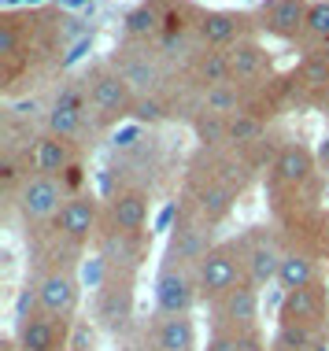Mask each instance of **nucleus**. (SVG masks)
<instances>
[{
    "label": "nucleus",
    "instance_id": "30",
    "mask_svg": "<svg viewBox=\"0 0 329 351\" xmlns=\"http://www.w3.org/2000/svg\"><path fill=\"white\" fill-rule=\"evenodd\" d=\"M4 351H26V348H19V340L8 337V340H4Z\"/></svg>",
    "mask_w": 329,
    "mask_h": 351
},
{
    "label": "nucleus",
    "instance_id": "19",
    "mask_svg": "<svg viewBox=\"0 0 329 351\" xmlns=\"http://www.w3.org/2000/svg\"><path fill=\"white\" fill-rule=\"evenodd\" d=\"M226 60H230V82L237 85L241 93L274 78V56H270V49L259 41V34L244 37L233 49H226Z\"/></svg>",
    "mask_w": 329,
    "mask_h": 351
},
{
    "label": "nucleus",
    "instance_id": "18",
    "mask_svg": "<svg viewBox=\"0 0 329 351\" xmlns=\"http://www.w3.org/2000/svg\"><path fill=\"white\" fill-rule=\"evenodd\" d=\"M278 230H281V237H285V248L304 252V255H311V259H318V263L329 259V207L304 211V215L289 218V222H281Z\"/></svg>",
    "mask_w": 329,
    "mask_h": 351
},
{
    "label": "nucleus",
    "instance_id": "28",
    "mask_svg": "<svg viewBox=\"0 0 329 351\" xmlns=\"http://www.w3.org/2000/svg\"><path fill=\"white\" fill-rule=\"evenodd\" d=\"M189 130L200 148H226V130H230V115H215V111H196L189 119Z\"/></svg>",
    "mask_w": 329,
    "mask_h": 351
},
{
    "label": "nucleus",
    "instance_id": "10",
    "mask_svg": "<svg viewBox=\"0 0 329 351\" xmlns=\"http://www.w3.org/2000/svg\"><path fill=\"white\" fill-rule=\"evenodd\" d=\"M67 196L71 193H67V185H63L60 178L30 174L12 204H15V211H19V218H23L26 230H34V226H52L56 215H60V207L67 204Z\"/></svg>",
    "mask_w": 329,
    "mask_h": 351
},
{
    "label": "nucleus",
    "instance_id": "4",
    "mask_svg": "<svg viewBox=\"0 0 329 351\" xmlns=\"http://www.w3.org/2000/svg\"><path fill=\"white\" fill-rule=\"evenodd\" d=\"M93 307H97V326L108 329V333H126L134 326V311H137V274H122V270H108L100 274L97 296H93Z\"/></svg>",
    "mask_w": 329,
    "mask_h": 351
},
{
    "label": "nucleus",
    "instance_id": "23",
    "mask_svg": "<svg viewBox=\"0 0 329 351\" xmlns=\"http://www.w3.org/2000/svg\"><path fill=\"white\" fill-rule=\"evenodd\" d=\"M182 78H185V85H193L204 97V93L219 89V85H230V60H226L222 49H204V45H196L189 52V60H185V67H182Z\"/></svg>",
    "mask_w": 329,
    "mask_h": 351
},
{
    "label": "nucleus",
    "instance_id": "3",
    "mask_svg": "<svg viewBox=\"0 0 329 351\" xmlns=\"http://www.w3.org/2000/svg\"><path fill=\"white\" fill-rule=\"evenodd\" d=\"M241 255H244V270H248V281L256 289H267V285H278V270L281 259H285V237L274 222H259L248 226V230L237 233Z\"/></svg>",
    "mask_w": 329,
    "mask_h": 351
},
{
    "label": "nucleus",
    "instance_id": "9",
    "mask_svg": "<svg viewBox=\"0 0 329 351\" xmlns=\"http://www.w3.org/2000/svg\"><path fill=\"white\" fill-rule=\"evenodd\" d=\"M278 326L304 329V333H329V281H315L307 289L281 292Z\"/></svg>",
    "mask_w": 329,
    "mask_h": 351
},
{
    "label": "nucleus",
    "instance_id": "13",
    "mask_svg": "<svg viewBox=\"0 0 329 351\" xmlns=\"http://www.w3.org/2000/svg\"><path fill=\"white\" fill-rule=\"evenodd\" d=\"M152 196L145 185H119L104 200V230L115 233H152Z\"/></svg>",
    "mask_w": 329,
    "mask_h": 351
},
{
    "label": "nucleus",
    "instance_id": "2",
    "mask_svg": "<svg viewBox=\"0 0 329 351\" xmlns=\"http://www.w3.org/2000/svg\"><path fill=\"white\" fill-rule=\"evenodd\" d=\"M219 241H222V237H219L215 226H208L200 215L193 211V207H185L182 200H178V218H174L171 233H167V248H163L159 267L196 270L204 263V255H208Z\"/></svg>",
    "mask_w": 329,
    "mask_h": 351
},
{
    "label": "nucleus",
    "instance_id": "5",
    "mask_svg": "<svg viewBox=\"0 0 329 351\" xmlns=\"http://www.w3.org/2000/svg\"><path fill=\"white\" fill-rule=\"evenodd\" d=\"M248 281V270H244V255L237 237H222L215 248L204 255V263L196 267V285H200V303L208 307L219 296H226L230 289Z\"/></svg>",
    "mask_w": 329,
    "mask_h": 351
},
{
    "label": "nucleus",
    "instance_id": "25",
    "mask_svg": "<svg viewBox=\"0 0 329 351\" xmlns=\"http://www.w3.org/2000/svg\"><path fill=\"white\" fill-rule=\"evenodd\" d=\"M163 19H167V0H145L122 19V34L134 45H159L163 37Z\"/></svg>",
    "mask_w": 329,
    "mask_h": 351
},
{
    "label": "nucleus",
    "instance_id": "11",
    "mask_svg": "<svg viewBox=\"0 0 329 351\" xmlns=\"http://www.w3.org/2000/svg\"><path fill=\"white\" fill-rule=\"evenodd\" d=\"M52 230L71 241L74 248H93L100 230H104V200H97L93 193H74L67 196V204L60 207Z\"/></svg>",
    "mask_w": 329,
    "mask_h": 351
},
{
    "label": "nucleus",
    "instance_id": "20",
    "mask_svg": "<svg viewBox=\"0 0 329 351\" xmlns=\"http://www.w3.org/2000/svg\"><path fill=\"white\" fill-rule=\"evenodd\" d=\"M97 255L108 270H122V274H137L148 259L152 248V233H115V230H100L97 237Z\"/></svg>",
    "mask_w": 329,
    "mask_h": 351
},
{
    "label": "nucleus",
    "instance_id": "7",
    "mask_svg": "<svg viewBox=\"0 0 329 351\" xmlns=\"http://www.w3.org/2000/svg\"><path fill=\"white\" fill-rule=\"evenodd\" d=\"M263 289L252 281L230 289L226 296L208 303V326L211 333H248V329H263Z\"/></svg>",
    "mask_w": 329,
    "mask_h": 351
},
{
    "label": "nucleus",
    "instance_id": "22",
    "mask_svg": "<svg viewBox=\"0 0 329 351\" xmlns=\"http://www.w3.org/2000/svg\"><path fill=\"white\" fill-rule=\"evenodd\" d=\"M145 351H204L193 315H156L145 329Z\"/></svg>",
    "mask_w": 329,
    "mask_h": 351
},
{
    "label": "nucleus",
    "instance_id": "16",
    "mask_svg": "<svg viewBox=\"0 0 329 351\" xmlns=\"http://www.w3.org/2000/svg\"><path fill=\"white\" fill-rule=\"evenodd\" d=\"M26 163H30L34 174H49V178H60L63 182L82 163V145L71 137L52 134V130H41L34 137V145L26 148Z\"/></svg>",
    "mask_w": 329,
    "mask_h": 351
},
{
    "label": "nucleus",
    "instance_id": "24",
    "mask_svg": "<svg viewBox=\"0 0 329 351\" xmlns=\"http://www.w3.org/2000/svg\"><path fill=\"white\" fill-rule=\"evenodd\" d=\"M293 74L307 108H326L329 104V49H307L304 60L293 67Z\"/></svg>",
    "mask_w": 329,
    "mask_h": 351
},
{
    "label": "nucleus",
    "instance_id": "27",
    "mask_svg": "<svg viewBox=\"0 0 329 351\" xmlns=\"http://www.w3.org/2000/svg\"><path fill=\"white\" fill-rule=\"evenodd\" d=\"M267 122H259L256 115H248V111H237V115H230V130H226V148L233 152H248L256 141L267 137Z\"/></svg>",
    "mask_w": 329,
    "mask_h": 351
},
{
    "label": "nucleus",
    "instance_id": "17",
    "mask_svg": "<svg viewBox=\"0 0 329 351\" xmlns=\"http://www.w3.org/2000/svg\"><path fill=\"white\" fill-rule=\"evenodd\" d=\"M307 19H311V0H263L256 23L259 34L274 37V41H304Z\"/></svg>",
    "mask_w": 329,
    "mask_h": 351
},
{
    "label": "nucleus",
    "instance_id": "21",
    "mask_svg": "<svg viewBox=\"0 0 329 351\" xmlns=\"http://www.w3.org/2000/svg\"><path fill=\"white\" fill-rule=\"evenodd\" d=\"M256 34H259V23H256V15H248V12H204L200 26H196V45L226 52L237 41L256 37Z\"/></svg>",
    "mask_w": 329,
    "mask_h": 351
},
{
    "label": "nucleus",
    "instance_id": "6",
    "mask_svg": "<svg viewBox=\"0 0 329 351\" xmlns=\"http://www.w3.org/2000/svg\"><path fill=\"white\" fill-rule=\"evenodd\" d=\"M74 322H78V318H74ZM74 322L45 315V311L34 303L30 285H26L12 337L19 340V348H26V351H71V329H74Z\"/></svg>",
    "mask_w": 329,
    "mask_h": 351
},
{
    "label": "nucleus",
    "instance_id": "29",
    "mask_svg": "<svg viewBox=\"0 0 329 351\" xmlns=\"http://www.w3.org/2000/svg\"><path fill=\"white\" fill-rule=\"evenodd\" d=\"M307 49H329V0H318L311 4V19H307V34L304 41Z\"/></svg>",
    "mask_w": 329,
    "mask_h": 351
},
{
    "label": "nucleus",
    "instance_id": "31",
    "mask_svg": "<svg viewBox=\"0 0 329 351\" xmlns=\"http://www.w3.org/2000/svg\"><path fill=\"white\" fill-rule=\"evenodd\" d=\"M270 351H274V348H270Z\"/></svg>",
    "mask_w": 329,
    "mask_h": 351
},
{
    "label": "nucleus",
    "instance_id": "15",
    "mask_svg": "<svg viewBox=\"0 0 329 351\" xmlns=\"http://www.w3.org/2000/svg\"><path fill=\"white\" fill-rule=\"evenodd\" d=\"M156 315H193L200 303V285H196V270L182 267H159L156 285H152Z\"/></svg>",
    "mask_w": 329,
    "mask_h": 351
},
{
    "label": "nucleus",
    "instance_id": "12",
    "mask_svg": "<svg viewBox=\"0 0 329 351\" xmlns=\"http://www.w3.org/2000/svg\"><path fill=\"white\" fill-rule=\"evenodd\" d=\"M30 292H34V303L52 318H63V322H74L78 318V307H82V278L78 270H45V274H34L30 278Z\"/></svg>",
    "mask_w": 329,
    "mask_h": 351
},
{
    "label": "nucleus",
    "instance_id": "26",
    "mask_svg": "<svg viewBox=\"0 0 329 351\" xmlns=\"http://www.w3.org/2000/svg\"><path fill=\"white\" fill-rule=\"evenodd\" d=\"M322 263L311 259V255L304 252H285V259H281V270H278V289L281 292H296V289H307V285L322 281Z\"/></svg>",
    "mask_w": 329,
    "mask_h": 351
},
{
    "label": "nucleus",
    "instance_id": "1",
    "mask_svg": "<svg viewBox=\"0 0 329 351\" xmlns=\"http://www.w3.org/2000/svg\"><path fill=\"white\" fill-rule=\"evenodd\" d=\"M86 100H89V115H93V126L97 130H108V126H119L122 119L137 115V104L141 97L134 93V85H130L122 74L111 67V63H97V67L86 71Z\"/></svg>",
    "mask_w": 329,
    "mask_h": 351
},
{
    "label": "nucleus",
    "instance_id": "14",
    "mask_svg": "<svg viewBox=\"0 0 329 351\" xmlns=\"http://www.w3.org/2000/svg\"><path fill=\"white\" fill-rule=\"evenodd\" d=\"M241 196L233 193L230 185L222 182H211V178H200V174H185V185H182V204L193 207L196 215L204 218L208 226H226L233 215V207H237Z\"/></svg>",
    "mask_w": 329,
    "mask_h": 351
},
{
    "label": "nucleus",
    "instance_id": "8",
    "mask_svg": "<svg viewBox=\"0 0 329 351\" xmlns=\"http://www.w3.org/2000/svg\"><path fill=\"white\" fill-rule=\"evenodd\" d=\"M108 63L134 85L137 97H163L167 93V67L159 63V45L126 41L122 49H115Z\"/></svg>",
    "mask_w": 329,
    "mask_h": 351
}]
</instances>
